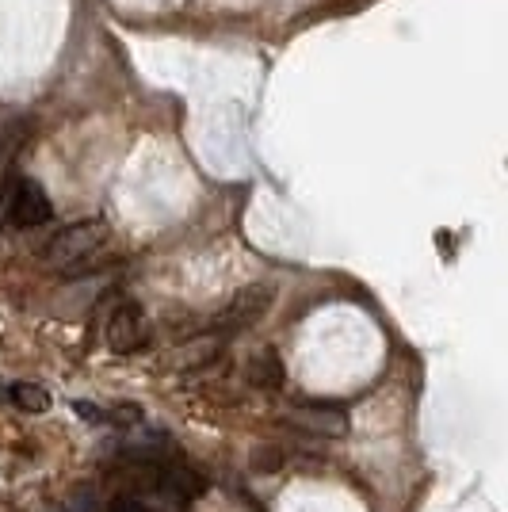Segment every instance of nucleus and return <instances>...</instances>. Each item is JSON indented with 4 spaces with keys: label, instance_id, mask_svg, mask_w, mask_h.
<instances>
[{
    "label": "nucleus",
    "instance_id": "nucleus-8",
    "mask_svg": "<svg viewBox=\"0 0 508 512\" xmlns=\"http://www.w3.org/2000/svg\"><path fill=\"white\" fill-rule=\"evenodd\" d=\"M12 402H16L23 413H46V409H50V394L35 383H16L12 386Z\"/></svg>",
    "mask_w": 508,
    "mask_h": 512
},
{
    "label": "nucleus",
    "instance_id": "nucleus-4",
    "mask_svg": "<svg viewBox=\"0 0 508 512\" xmlns=\"http://www.w3.org/2000/svg\"><path fill=\"white\" fill-rule=\"evenodd\" d=\"M8 218L20 230H39V226H46L54 218L50 195L35 180H16V188L8 192Z\"/></svg>",
    "mask_w": 508,
    "mask_h": 512
},
{
    "label": "nucleus",
    "instance_id": "nucleus-11",
    "mask_svg": "<svg viewBox=\"0 0 508 512\" xmlns=\"http://www.w3.org/2000/svg\"><path fill=\"white\" fill-rule=\"evenodd\" d=\"M77 413H81V417H85V421H104V413H100V409L96 406H88V402H77Z\"/></svg>",
    "mask_w": 508,
    "mask_h": 512
},
{
    "label": "nucleus",
    "instance_id": "nucleus-6",
    "mask_svg": "<svg viewBox=\"0 0 508 512\" xmlns=\"http://www.w3.org/2000/svg\"><path fill=\"white\" fill-rule=\"evenodd\" d=\"M283 360H279L276 348H260V352H253L249 356V363H245V379H249V386H256V390H279L283 386Z\"/></svg>",
    "mask_w": 508,
    "mask_h": 512
},
{
    "label": "nucleus",
    "instance_id": "nucleus-7",
    "mask_svg": "<svg viewBox=\"0 0 508 512\" xmlns=\"http://www.w3.org/2000/svg\"><path fill=\"white\" fill-rule=\"evenodd\" d=\"M218 352H222V333H203V337H195V341H188L180 348V367L195 371V367L211 363Z\"/></svg>",
    "mask_w": 508,
    "mask_h": 512
},
{
    "label": "nucleus",
    "instance_id": "nucleus-1",
    "mask_svg": "<svg viewBox=\"0 0 508 512\" xmlns=\"http://www.w3.org/2000/svg\"><path fill=\"white\" fill-rule=\"evenodd\" d=\"M104 241V218H81V222H73V226H65V230L50 237V245L43 249V264L46 268H73V264L88 260Z\"/></svg>",
    "mask_w": 508,
    "mask_h": 512
},
{
    "label": "nucleus",
    "instance_id": "nucleus-5",
    "mask_svg": "<svg viewBox=\"0 0 508 512\" xmlns=\"http://www.w3.org/2000/svg\"><path fill=\"white\" fill-rule=\"evenodd\" d=\"M146 344V314L138 302H119L107 318V348L127 356V352H138Z\"/></svg>",
    "mask_w": 508,
    "mask_h": 512
},
{
    "label": "nucleus",
    "instance_id": "nucleus-2",
    "mask_svg": "<svg viewBox=\"0 0 508 512\" xmlns=\"http://www.w3.org/2000/svg\"><path fill=\"white\" fill-rule=\"evenodd\" d=\"M272 302H276V287L272 283H249V287H241L230 299V306L218 314L214 333L226 337V333H237V329H249V325H256V321L272 310Z\"/></svg>",
    "mask_w": 508,
    "mask_h": 512
},
{
    "label": "nucleus",
    "instance_id": "nucleus-10",
    "mask_svg": "<svg viewBox=\"0 0 508 512\" xmlns=\"http://www.w3.org/2000/svg\"><path fill=\"white\" fill-rule=\"evenodd\" d=\"M111 512H149L138 497H130V493H123V497H115L111 501Z\"/></svg>",
    "mask_w": 508,
    "mask_h": 512
},
{
    "label": "nucleus",
    "instance_id": "nucleus-9",
    "mask_svg": "<svg viewBox=\"0 0 508 512\" xmlns=\"http://www.w3.org/2000/svg\"><path fill=\"white\" fill-rule=\"evenodd\" d=\"M249 467H253L256 474H276V470L283 467V451H279L276 444H253V448H249Z\"/></svg>",
    "mask_w": 508,
    "mask_h": 512
},
{
    "label": "nucleus",
    "instance_id": "nucleus-3",
    "mask_svg": "<svg viewBox=\"0 0 508 512\" xmlns=\"http://www.w3.org/2000/svg\"><path fill=\"white\" fill-rule=\"evenodd\" d=\"M283 425L298 428V432H310V436H325V440H337L348 432V417L344 409L325 406V402H298L283 413Z\"/></svg>",
    "mask_w": 508,
    "mask_h": 512
}]
</instances>
